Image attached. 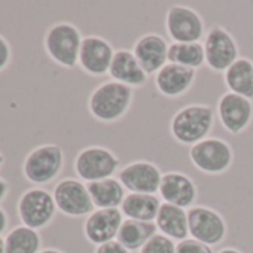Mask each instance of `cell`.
I'll list each match as a JSON object with an SVG mask.
<instances>
[{
	"label": "cell",
	"instance_id": "obj_23",
	"mask_svg": "<svg viewBox=\"0 0 253 253\" xmlns=\"http://www.w3.org/2000/svg\"><path fill=\"white\" fill-rule=\"evenodd\" d=\"M86 188L95 209H119L126 195L125 188L115 177L86 183Z\"/></svg>",
	"mask_w": 253,
	"mask_h": 253
},
{
	"label": "cell",
	"instance_id": "obj_22",
	"mask_svg": "<svg viewBox=\"0 0 253 253\" xmlns=\"http://www.w3.org/2000/svg\"><path fill=\"white\" fill-rule=\"evenodd\" d=\"M223 82L229 92L253 100V61L240 57L225 70Z\"/></svg>",
	"mask_w": 253,
	"mask_h": 253
},
{
	"label": "cell",
	"instance_id": "obj_36",
	"mask_svg": "<svg viewBox=\"0 0 253 253\" xmlns=\"http://www.w3.org/2000/svg\"><path fill=\"white\" fill-rule=\"evenodd\" d=\"M5 164V155L0 152V169H2V166Z\"/></svg>",
	"mask_w": 253,
	"mask_h": 253
},
{
	"label": "cell",
	"instance_id": "obj_34",
	"mask_svg": "<svg viewBox=\"0 0 253 253\" xmlns=\"http://www.w3.org/2000/svg\"><path fill=\"white\" fill-rule=\"evenodd\" d=\"M41 253H64V252H61V250H58V249L48 247V249H42V250H41Z\"/></svg>",
	"mask_w": 253,
	"mask_h": 253
},
{
	"label": "cell",
	"instance_id": "obj_17",
	"mask_svg": "<svg viewBox=\"0 0 253 253\" xmlns=\"http://www.w3.org/2000/svg\"><path fill=\"white\" fill-rule=\"evenodd\" d=\"M133 54L146 75H157L169 63V43L157 33H148L137 39Z\"/></svg>",
	"mask_w": 253,
	"mask_h": 253
},
{
	"label": "cell",
	"instance_id": "obj_20",
	"mask_svg": "<svg viewBox=\"0 0 253 253\" xmlns=\"http://www.w3.org/2000/svg\"><path fill=\"white\" fill-rule=\"evenodd\" d=\"M155 225L160 234H164L173 241H183L189 235L188 210L169 203H163L157 214Z\"/></svg>",
	"mask_w": 253,
	"mask_h": 253
},
{
	"label": "cell",
	"instance_id": "obj_14",
	"mask_svg": "<svg viewBox=\"0 0 253 253\" xmlns=\"http://www.w3.org/2000/svg\"><path fill=\"white\" fill-rule=\"evenodd\" d=\"M115 49L112 43L100 36H85L79 52V67L89 76L101 78L109 73Z\"/></svg>",
	"mask_w": 253,
	"mask_h": 253
},
{
	"label": "cell",
	"instance_id": "obj_25",
	"mask_svg": "<svg viewBox=\"0 0 253 253\" xmlns=\"http://www.w3.org/2000/svg\"><path fill=\"white\" fill-rule=\"evenodd\" d=\"M42 237L39 231L18 225L5 237V253H41Z\"/></svg>",
	"mask_w": 253,
	"mask_h": 253
},
{
	"label": "cell",
	"instance_id": "obj_4",
	"mask_svg": "<svg viewBox=\"0 0 253 253\" xmlns=\"http://www.w3.org/2000/svg\"><path fill=\"white\" fill-rule=\"evenodd\" d=\"M192 166L204 174L219 176L226 173L234 163L232 146L220 137H207L189 148Z\"/></svg>",
	"mask_w": 253,
	"mask_h": 253
},
{
	"label": "cell",
	"instance_id": "obj_9",
	"mask_svg": "<svg viewBox=\"0 0 253 253\" xmlns=\"http://www.w3.org/2000/svg\"><path fill=\"white\" fill-rule=\"evenodd\" d=\"M206 64L213 72H222L240 58V49L234 36L222 26H213L204 36Z\"/></svg>",
	"mask_w": 253,
	"mask_h": 253
},
{
	"label": "cell",
	"instance_id": "obj_27",
	"mask_svg": "<svg viewBox=\"0 0 253 253\" xmlns=\"http://www.w3.org/2000/svg\"><path fill=\"white\" fill-rule=\"evenodd\" d=\"M140 253H176V243L164 234H155L140 249Z\"/></svg>",
	"mask_w": 253,
	"mask_h": 253
},
{
	"label": "cell",
	"instance_id": "obj_24",
	"mask_svg": "<svg viewBox=\"0 0 253 253\" xmlns=\"http://www.w3.org/2000/svg\"><path fill=\"white\" fill-rule=\"evenodd\" d=\"M155 222H142L134 219H124L116 241H119L126 250L136 252L140 250L155 234H157Z\"/></svg>",
	"mask_w": 253,
	"mask_h": 253
},
{
	"label": "cell",
	"instance_id": "obj_32",
	"mask_svg": "<svg viewBox=\"0 0 253 253\" xmlns=\"http://www.w3.org/2000/svg\"><path fill=\"white\" fill-rule=\"evenodd\" d=\"M9 194V183L3 177H0V203H3Z\"/></svg>",
	"mask_w": 253,
	"mask_h": 253
},
{
	"label": "cell",
	"instance_id": "obj_15",
	"mask_svg": "<svg viewBox=\"0 0 253 253\" xmlns=\"http://www.w3.org/2000/svg\"><path fill=\"white\" fill-rule=\"evenodd\" d=\"M122 222L121 209H95L84 222V235L95 247L101 246L116 240Z\"/></svg>",
	"mask_w": 253,
	"mask_h": 253
},
{
	"label": "cell",
	"instance_id": "obj_6",
	"mask_svg": "<svg viewBox=\"0 0 253 253\" xmlns=\"http://www.w3.org/2000/svg\"><path fill=\"white\" fill-rule=\"evenodd\" d=\"M57 211L52 194L43 188L24 191L17 203V214L21 225L36 231L46 228L54 220Z\"/></svg>",
	"mask_w": 253,
	"mask_h": 253
},
{
	"label": "cell",
	"instance_id": "obj_1",
	"mask_svg": "<svg viewBox=\"0 0 253 253\" xmlns=\"http://www.w3.org/2000/svg\"><path fill=\"white\" fill-rule=\"evenodd\" d=\"M134 98L131 86L116 81H106L97 85L88 98V110L94 119L103 124L119 121L130 110Z\"/></svg>",
	"mask_w": 253,
	"mask_h": 253
},
{
	"label": "cell",
	"instance_id": "obj_8",
	"mask_svg": "<svg viewBox=\"0 0 253 253\" xmlns=\"http://www.w3.org/2000/svg\"><path fill=\"white\" fill-rule=\"evenodd\" d=\"M166 32L171 42L194 43L206 36V23L198 11L186 5H173L166 14Z\"/></svg>",
	"mask_w": 253,
	"mask_h": 253
},
{
	"label": "cell",
	"instance_id": "obj_18",
	"mask_svg": "<svg viewBox=\"0 0 253 253\" xmlns=\"http://www.w3.org/2000/svg\"><path fill=\"white\" fill-rule=\"evenodd\" d=\"M197 79V70L179 64L167 63L154 79L155 88L160 94L169 98H177L186 94Z\"/></svg>",
	"mask_w": 253,
	"mask_h": 253
},
{
	"label": "cell",
	"instance_id": "obj_21",
	"mask_svg": "<svg viewBox=\"0 0 253 253\" xmlns=\"http://www.w3.org/2000/svg\"><path fill=\"white\" fill-rule=\"evenodd\" d=\"M161 204H163L161 200L154 194L128 192L121 204V211L125 216V219L155 222Z\"/></svg>",
	"mask_w": 253,
	"mask_h": 253
},
{
	"label": "cell",
	"instance_id": "obj_13",
	"mask_svg": "<svg viewBox=\"0 0 253 253\" xmlns=\"http://www.w3.org/2000/svg\"><path fill=\"white\" fill-rule=\"evenodd\" d=\"M216 112L223 130L232 136H237L252 124L253 103L246 97L228 91L219 98Z\"/></svg>",
	"mask_w": 253,
	"mask_h": 253
},
{
	"label": "cell",
	"instance_id": "obj_31",
	"mask_svg": "<svg viewBox=\"0 0 253 253\" xmlns=\"http://www.w3.org/2000/svg\"><path fill=\"white\" fill-rule=\"evenodd\" d=\"M8 226H9V216L3 207H0V237L8 231Z\"/></svg>",
	"mask_w": 253,
	"mask_h": 253
},
{
	"label": "cell",
	"instance_id": "obj_30",
	"mask_svg": "<svg viewBox=\"0 0 253 253\" xmlns=\"http://www.w3.org/2000/svg\"><path fill=\"white\" fill-rule=\"evenodd\" d=\"M94 253H131L130 250H126L119 241L113 240L109 243H104L101 246H97Z\"/></svg>",
	"mask_w": 253,
	"mask_h": 253
},
{
	"label": "cell",
	"instance_id": "obj_3",
	"mask_svg": "<svg viewBox=\"0 0 253 253\" xmlns=\"http://www.w3.org/2000/svg\"><path fill=\"white\" fill-rule=\"evenodd\" d=\"M82 41L84 38L76 26L61 21L48 29L43 38V48L55 64L64 69H73L79 61Z\"/></svg>",
	"mask_w": 253,
	"mask_h": 253
},
{
	"label": "cell",
	"instance_id": "obj_35",
	"mask_svg": "<svg viewBox=\"0 0 253 253\" xmlns=\"http://www.w3.org/2000/svg\"><path fill=\"white\" fill-rule=\"evenodd\" d=\"M0 253H5V237H0Z\"/></svg>",
	"mask_w": 253,
	"mask_h": 253
},
{
	"label": "cell",
	"instance_id": "obj_2",
	"mask_svg": "<svg viewBox=\"0 0 253 253\" xmlns=\"http://www.w3.org/2000/svg\"><path fill=\"white\" fill-rule=\"evenodd\" d=\"M214 124V109L209 104H188L180 107L170 121L171 137L186 146L209 137Z\"/></svg>",
	"mask_w": 253,
	"mask_h": 253
},
{
	"label": "cell",
	"instance_id": "obj_5",
	"mask_svg": "<svg viewBox=\"0 0 253 253\" xmlns=\"http://www.w3.org/2000/svg\"><path fill=\"white\" fill-rule=\"evenodd\" d=\"M64 167L61 146L46 143L35 148L23 163V174L33 185H46L60 176Z\"/></svg>",
	"mask_w": 253,
	"mask_h": 253
},
{
	"label": "cell",
	"instance_id": "obj_16",
	"mask_svg": "<svg viewBox=\"0 0 253 253\" xmlns=\"http://www.w3.org/2000/svg\"><path fill=\"white\" fill-rule=\"evenodd\" d=\"M160 198L163 203H169L182 209H191L198 198V188L192 177L182 171L163 173L160 185Z\"/></svg>",
	"mask_w": 253,
	"mask_h": 253
},
{
	"label": "cell",
	"instance_id": "obj_28",
	"mask_svg": "<svg viewBox=\"0 0 253 253\" xmlns=\"http://www.w3.org/2000/svg\"><path fill=\"white\" fill-rule=\"evenodd\" d=\"M176 253H214L210 246L197 241L194 238H186L176 244Z\"/></svg>",
	"mask_w": 253,
	"mask_h": 253
},
{
	"label": "cell",
	"instance_id": "obj_29",
	"mask_svg": "<svg viewBox=\"0 0 253 253\" xmlns=\"http://www.w3.org/2000/svg\"><path fill=\"white\" fill-rule=\"evenodd\" d=\"M11 58H12L11 45L2 35H0V72L5 70L11 64Z\"/></svg>",
	"mask_w": 253,
	"mask_h": 253
},
{
	"label": "cell",
	"instance_id": "obj_33",
	"mask_svg": "<svg viewBox=\"0 0 253 253\" xmlns=\"http://www.w3.org/2000/svg\"><path fill=\"white\" fill-rule=\"evenodd\" d=\"M217 253H243V252H240V250H237L234 247H225V249L219 250Z\"/></svg>",
	"mask_w": 253,
	"mask_h": 253
},
{
	"label": "cell",
	"instance_id": "obj_26",
	"mask_svg": "<svg viewBox=\"0 0 253 253\" xmlns=\"http://www.w3.org/2000/svg\"><path fill=\"white\" fill-rule=\"evenodd\" d=\"M169 63L189 67L194 70L200 69L206 63L203 43L201 42H194V43L171 42L169 45Z\"/></svg>",
	"mask_w": 253,
	"mask_h": 253
},
{
	"label": "cell",
	"instance_id": "obj_12",
	"mask_svg": "<svg viewBox=\"0 0 253 253\" xmlns=\"http://www.w3.org/2000/svg\"><path fill=\"white\" fill-rule=\"evenodd\" d=\"M125 191L133 194H157L160 191L163 173L160 167L151 161L139 160L124 166L118 174Z\"/></svg>",
	"mask_w": 253,
	"mask_h": 253
},
{
	"label": "cell",
	"instance_id": "obj_7",
	"mask_svg": "<svg viewBox=\"0 0 253 253\" xmlns=\"http://www.w3.org/2000/svg\"><path fill=\"white\" fill-rule=\"evenodd\" d=\"M119 158L104 146H86L81 149L73 161V169L79 180L85 183L113 177L119 169Z\"/></svg>",
	"mask_w": 253,
	"mask_h": 253
},
{
	"label": "cell",
	"instance_id": "obj_11",
	"mask_svg": "<svg viewBox=\"0 0 253 253\" xmlns=\"http://www.w3.org/2000/svg\"><path fill=\"white\" fill-rule=\"evenodd\" d=\"M188 223L191 238L210 247L220 244L228 234V226L223 216L207 206L191 207L188 210Z\"/></svg>",
	"mask_w": 253,
	"mask_h": 253
},
{
	"label": "cell",
	"instance_id": "obj_19",
	"mask_svg": "<svg viewBox=\"0 0 253 253\" xmlns=\"http://www.w3.org/2000/svg\"><path fill=\"white\" fill-rule=\"evenodd\" d=\"M109 75L112 81L128 85L131 88L143 86L148 82V75L142 69L133 51L128 49H118L115 51Z\"/></svg>",
	"mask_w": 253,
	"mask_h": 253
},
{
	"label": "cell",
	"instance_id": "obj_10",
	"mask_svg": "<svg viewBox=\"0 0 253 253\" xmlns=\"http://www.w3.org/2000/svg\"><path fill=\"white\" fill-rule=\"evenodd\" d=\"M52 197L57 210L69 217H84L95 210L86 183L79 179L66 177L60 180L52 189Z\"/></svg>",
	"mask_w": 253,
	"mask_h": 253
}]
</instances>
